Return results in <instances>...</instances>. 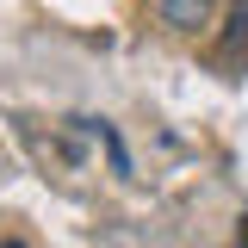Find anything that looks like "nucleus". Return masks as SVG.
Here are the masks:
<instances>
[{
	"label": "nucleus",
	"mask_w": 248,
	"mask_h": 248,
	"mask_svg": "<svg viewBox=\"0 0 248 248\" xmlns=\"http://www.w3.org/2000/svg\"><path fill=\"white\" fill-rule=\"evenodd\" d=\"M0 248H25V242H19V236H6V242H0Z\"/></svg>",
	"instance_id": "obj_4"
},
{
	"label": "nucleus",
	"mask_w": 248,
	"mask_h": 248,
	"mask_svg": "<svg viewBox=\"0 0 248 248\" xmlns=\"http://www.w3.org/2000/svg\"><path fill=\"white\" fill-rule=\"evenodd\" d=\"M236 248H248V217H242V223H236Z\"/></svg>",
	"instance_id": "obj_3"
},
{
	"label": "nucleus",
	"mask_w": 248,
	"mask_h": 248,
	"mask_svg": "<svg viewBox=\"0 0 248 248\" xmlns=\"http://www.w3.org/2000/svg\"><path fill=\"white\" fill-rule=\"evenodd\" d=\"M242 44H248V0H230L223 6V31H217V56L223 62L242 56Z\"/></svg>",
	"instance_id": "obj_2"
},
{
	"label": "nucleus",
	"mask_w": 248,
	"mask_h": 248,
	"mask_svg": "<svg viewBox=\"0 0 248 248\" xmlns=\"http://www.w3.org/2000/svg\"><path fill=\"white\" fill-rule=\"evenodd\" d=\"M217 6L223 0H155V19L180 37H199L205 25H217Z\"/></svg>",
	"instance_id": "obj_1"
}]
</instances>
